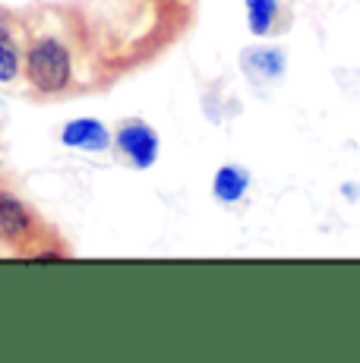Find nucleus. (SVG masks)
I'll return each instance as SVG.
<instances>
[{"instance_id":"nucleus-7","label":"nucleus","mask_w":360,"mask_h":363,"mask_svg":"<svg viewBox=\"0 0 360 363\" xmlns=\"http://www.w3.org/2000/svg\"><path fill=\"white\" fill-rule=\"evenodd\" d=\"M279 16V0H247V23L253 35H269Z\"/></svg>"},{"instance_id":"nucleus-2","label":"nucleus","mask_w":360,"mask_h":363,"mask_svg":"<svg viewBox=\"0 0 360 363\" xmlns=\"http://www.w3.org/2000/svg\"><path fill=\"white\" fill-rule=\"evenodd\" d=\"M117 145L136 167H152L158 158V136L145 123H127L117 133Z\"/></svg>"},{"instance_id":"nucleus-8","label":"nucleus","mask_w":360,"mask_h":363,"mask_svg":"<svg viewBox=\"0 0 360 363\" xmlns=\"http://www.w3.org/2000/svg\"><path fill=\"white\" fill-rule=\"evenodd\" d=\"M16 51L10 48V41H0V82H6V79H13L16 76Z\"/></svg>"},{"instance_id":"nucleus-9","label":"nucleus","mask_w":360,"mask_h":363,"mask_svg":"<svg viewBox=\"0 0 360 363\" xmlns=\"http://www.w3.org/2000/svg\"><path fill=\"white\" fill-rule=\"evenodd\" d=\"M344 196H348V199H354V196H357V190H354V184H348V186H344Z\"/></svg>"},{"instance_id":"nucleus-1","label":"nucleus","mask_w":360,"mask_h":363,"mask_svg":"<svg viewBox=\"0 0 360 363\" xmlns=\"http://www.w3.org/2000/svg\"><path fill=\"white\" fill-rule=\"evenodd\" d=\"M26 73L41 92H60L70 82V54L60 41L41 38L26 57Z\"/></svg>"},{"instance_id":"nucleus-4","label":"nucleus","mask_w":360,"mask_h":363,"mask_svg":"<svg viewBox=\"0 0 360 363\" xmlns=\"http://www.w3.org/2000/svg\"><path fill=\"white\" fill-rule=\"evenodd\" d=\"M244 69L253 76V79H279L285 73V54L279 48H250L244 54Z\"/></svg>"},{"instance_id":"nucleus-5","label":"nucleus","mask_w":360,"mask_h":363,"mask_svg":"<svg viewBox=\"0 0 360 363\" xmlns=\"http://www.w3.org/2000/svg\"><path fill=\"white\" fill-rule=\"evenodd\" d=\"M29 234V212L19 199L0 193V237L6 240H23Z\"/></svg>"},{"instance_id":"nucleus-3","label":"nucleus","mask_w":360,"mask_h":363,"mask_svg":"<svg viewBox=\"0 0 360 363\" xmlns=\"http://www.w3.org/2000/svg\"><path fill=\"white\" fill-rule=\"evenodd\" d=\"M64 145L86 149V152H105L111 145V136H108L105 123H99V121H73L64 127Z\"/></svg>"},{"instance_id":"nucleus-6","label":"nucleus","mask_w":360,"mask_h":363,"mask_svg":"<svg viewBox=\"0 0 360 363\" xmlns=\"http://www.w3.org/2000/svg\"><path fill=\"white\" fill-rule=\"evenodd\" d=\"M247 186H250V174L234 164L218 167L215 180H212V193H215V199H221V202H237L247 193Z\"/></svg>"},{"instance_id":"nucleus-10","label":"nucleus","mask_w":360,"mask_h":363,"mask_svg":"<svg viewBox=\"0 0 360 363\" xmlns=\"http://www.w3.org/2000/svg\"><path fill=\"white\" fill-rule=\"evenodd\" d=\"M0 41H10V35H6V29L0 26Z\"/></svg>"}]
</instances>
